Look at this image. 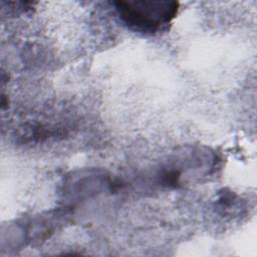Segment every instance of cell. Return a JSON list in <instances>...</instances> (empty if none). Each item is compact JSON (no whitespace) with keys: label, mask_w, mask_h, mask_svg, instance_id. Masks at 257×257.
<instances>
[{"label":"cell","mask_w":257,"mask_h":257,"mask_svg":"<svg viewBox=\"0 0 257 257\" xmlns=\"http://www.w3.org/2000/svg\"><path fill=\"white\" fill-rule=\"evenodd\" d=\"M113 4L128 28L145 34H154L167 27L179 8V3L171 0H120Z\"/></svg>","instance_id":"6da1fadb"}]
</instances>
